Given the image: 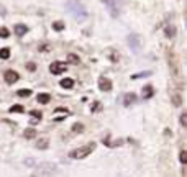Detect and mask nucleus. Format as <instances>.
I'll return each mask as SVG.
<instances>
[{
    "mask_svg": "<svg viewBox=\"0 0 187 177\" xmlns=\"http://www.w3.org/2000/svg\"><path fill=\"white\" fill-rule=\"evenodd\" d=\"M66 8L71 12V15H72V17L77 20V21H82V20L87 18L86 8L80 5L79 2H67V3H66Z\"/></svg>",
    "mask_w": 187,
    "mask_h": 177,
    "instance_id": "f257e3e1",
    "label": "nucleus"
},
{
    "mask_svg": "<svg viewBox=\"0 0 187 177\" xmlns=\"http://www.w3.org/2000/svg\"><path fill=\"white\" fill-rule=\"evenodd\" d=\"M93 149H95V143H89V144H86V146H82V148L72 149L69 152V157H72V159H84V157H87Z\"/></svg>",
    "mask_w": 187,
    "mask_h": 177,
    "instance_id": "f03ea898",
    "label": "nucleus"
},
{
    "mask_svg": "<svg viewBox=\"0 0 187 177\" xmlns=\"http://www.w3.org/2000/svg\"><path fill=\"white\" fill-rule=\"evenodd\" d=\"M38 169L33 176H54V174H58V167H56V164H51V162H43L38 166Z\"/></svg>",
    "mask_w": 187,
    "mask_h": 177,
    "instance_id": "7ed1b4c3",
    "label": "nucleus"
},
{
    "mask_svg": "<svg viewBox=\"0 0 187 177\" xmlns=\"http://www.w3.org/2000/svg\"><path fill=\"white\" fill-rule=\"evenodd\" d=\"M103 2H105V5L108 7V12H110V15H112L113 18H117V17L120 15V12H121L123 0H103Z\"/></svg>",
    "mask_w": 187,
    "mask_h": 177,
    "instance_id": "20e7f679",
    "label": "nucleus"
},
{
    "mask_svg": "<svg viewBox=\"0 0 187 177\" xmlns=\"http://www.w3.org/2000/svg\"><path fill=\"white\" fill-rule=\"evenodd\" d=\"M127 41H128V46L131 48V51H135V52L141 51V39L138 34H130L127 38Z\"/></svg>",
    "mask_w": 187,
    "mask_h": 177,
    "instance_id": "39448f33",
    "label": "nucleus"
},
{
    "mask_svg": "<svg viewBox=\"0 0 187 177\" xmlns=\"http://www.w3.org/2000/svg\"><path fill=\"white\" fill-rule=\"evenodd\" d=\"M66 69H67V64L59 62V61H56V62H53V64H49V72L54 74V76H59V74H62V72H66Z\"/></svg>",
    "mask_w": 187,
    "mask_h": 177,
    "instance_id": "423d86ee",
    "label": "nucleus"
},
{
    "mask_svg": "<svg viewBox=\"0 0 187 177\" xmlns=\"http://www.w3.org/2000/svg\"><path fill=\"white\" fill-rule=\"evenodd\" d=\"M99 89L102 92H110L112 90V82L107 77H99Z\"/></svg>",
    "mask_w": 187,
    "mask_h": 177,
    "instance_id": "0eeeda50",
    "label": "nucleus"
},
{
    "mask_svg": "<svg viewBox=\"0 0 187 177\" xmlns=\"http://www.w3.org/2000/svg\"><path fill=\"white\" fill-rule=\"evenodd\" d=\"M3 77L7 80V84H15V82L20 79V76H18V72H15V71H7L3 74Z\"/></svg>",
    "mask_w": 187,
    "mask_h": 177,
    "instance_id": "6e6552de",
    "label": "nucleus"
},
{
    "mask_svg": "<svg viewBox=\"0 0 187 177\" xmlns=\"http://www.w3.org/2000/svg\"><path fill=\"white\" fill-rule=\"evenodd\" d=\"M135 102H136V95H135V93L128 92V93L123 95V105H125V107H130V105L135 103Z\"/></svg>",
    "mask_w": 187,
    "mask_h": 177,
    "instance_id": "1a4fd4ad",
    "label": "nucleus"
},
{
    "mask_svg": "<svg viewBox=\"0 0 187 177\" xmlns=\"http://www.w3.org/2000/svg\"><path fill=\"white\" fill-rule=\"evenodd\" d=\"M153 87H151V85H145V87H143V93H141V97L145 98V100H148V98H151L153 97Z\"/></svg>",
    "mask_w": 187,
    "mask_h": 177,
    "instance_id": "9d476101",
    "label": "nucleus"
},
{
    "mask_svg": "<svg viewBox=\"0 0 187 177\" xmlns=\"http://www.w3.org/2000/svg\"><path fill=\"white\" fill-rule=\"evenodd\" d=\"M27 31H28V26L27 25H23V23L15 25V34H17V36H23Z\"/></svg>",
    "mask_w": 187,
    "mask_h": 177,
    "instance_id": "9b49d317",
    "label": "nucleus"
},
{
    "mask_svg": "<svg viewBox=\"0 0 187 177\" xmlns=\"http://www.w3.org/2000/svg\"><path fill=\"white\" fill-rule=\"evenodd\" d=\"M164 33H166V38H174V36H176V26L174 25H166Z\"/></svg>",
    "mask_w": 187,
    "mask_h": 177,
    "instance_id": "f8f14e48",
    "label": "nucleus"
},
{
    "mask_svg": "<svg viewBox=\"0 0 187 177\" xmlns=\"http://www.w3.org/2000/svg\"><path fill=\"white\" fill-rule=\"evenodd\" d=\"M72 85H74L72 79H62V80H61V87H62V89H72Z\"/></svg>",
    "mask_w": 187,
    "mask_h": 177,
    "instance_id": "ddd939ff",
    "label": "nucleus"
},
{
    "mask_svg": "<svg viewBox=\"0 0 187 177\" xmlns=\"http://www.w3.org/2000/svg\"><path fill=\"white\" fill-rule=\"evenodd\" d=\"M36 98H38V102H40V103H48V102L51 100V95H49V93H40Z\"/></svg>",
    "mask_w": 187,
    "mask_h": 177,
    "instance_id": "4468645a",
    "label": "nucleus"
},
{
    "mask_svg": "<svg viewBox=\"0 0 187 177\" xmlns=\"http://www.w3.org/2000/svg\"><path fill=\"white\" fill-rule=\"evenodd\" d=\"M148 76H151V71H145V72H140V74H133L131 79H143V77H148Z\"/></svg>",
    "mask_w": 187,
    "mask_h": 177,
    "instance_id": "2eb2a0df",
    "label": "nucleus"
},
{
    "mask_svg": "<svg viewBox=\"0 0 187 177\" xmlns=\"http://www.w3.org/2000/svg\"><path fill=\"white\" fill-rule=\"evenodd\" d=\"M48 143H49V141H48L46 138H44V139H40V141L36 143V148H38V149H46V148H48Z\"/></svg>",
    "mask_w": 187,
    "mask_h": 177,
    "instance_id": "dca6fc26",
    "label": "nucleus"
},
{
    "mask_svg": "<svg viewBox=\"0 0 187 177\" xmlns=\"http://www.w3.org/2000/svg\"><path fill=\"white\" fill-rule=\"evenodd\" d=\"M30 115H31V117H34L33 123H36V121H40V118L43 117V115H41V111H40V110H31V111H30Z\"/></svg>",
    "mask_w": 187,
    "mask_h": 177,
    "instance_id": "f3484780",
    "label": "nucleus"
},
{
    "mask_svg": "<svg viewBox=\"0 0 187 177\" xmlns=\"http://www.w3.org/2000/svg\"><path fill=\"white\" fill-rule=\"evenodd\" d=\"M8 58H10V49L8 48L0 49V59H8Z\"/></svg>",
    "mask_w": 187,
    "mask_h": 177,
    "instance_id": "a211bd4d",
    "label": "nucleus"
},
{
    "mask_svg": "<svg viewBox=\"0 0 187 177\" xmlns=\"http://www.w3.org/2000/svg\"><path fill=\"white\" fill-rule=\"evenodd\" d=\"M67 62L71 64H79V58L76 54H67Z\"/></svg>",
    "mask_w": 187,
    "mask_h": 177,
    "instance_id": "6ab92c4d",
    "label": "nucleus"
},
{
    "mask_svg": "<svg viewBox=\"0 0 187 177\" xmlns=\"http://www.w3.org/2000/svg\"><path fill=\"white\" fill-rule=\"evenodd\" d=\"M72 131L74 133H82V131H84V125L82 123H74L72 125Z\"/></svg>",
    "mask_w": 187,
    "mask_h": 177,
    "instance_id": "aec40b11",
    "label": "nucleus"
},
{
    "mask_svg": "<svg viewBox=\"0 0 187 177\" xmlns=\"http://www.w3.org/2000/svg\"><path fill=\"white\" fill-rule=\"evenodd\" d=\"M23 136H25V138H28V139H31V138H34V136H36V131H34V130H25Z\"/></svg>",
    "mask_w": 187,
    "mask_h": 177,
    "instance_id": "412c9836",
    "label": "nucleus"
},
{
    "mask_svg": "<svg viewBox=\"0 0 187 177\" xmlns=\"http://www.w3.org/2000/svg\"><path fill=\"white\" fill-rule=\"evenodd\" d=\"M53 28L56 30V31H62V30H64V23H62V21H54Z\"/></svg>",
    "mask_w": 187,
    "mask_h": 177,
    "instance_id": "4be33fe9",
    "label": "nucleus"
},
{
    "mask_svg": "<svg viewBox=\"0 0 187 177\" xmlns=\"http://www.w3.org/2000/svg\"><path fill=\"white\" fill-rule=\"evenodd\" d=\"M20 97H30L31 95V90H28V89H21V90H18L17 92Z\"/></svg>",
    "mask_w": 187,
    "mask_h": 177,
    "instance_id": "5701e85b",
    "label": "nucleus"
},
{
    "mask_svg": "<svg viewBox=\"0 0 187 177\" xmlns=\"http://www.w3.org/2000/svg\"><path fill=\"white\" fill-rule=\"evenodd\" d=\"M10 111H12V113H21V111H23V107H21V105H13V107H10Z\"/></svg>",
    "mask_w": 187,
    "mask_h": 177,
    "instance_id": "b1692460",
    "label": "nucleus"
},
{
    "mask_svg": "<svg viewBox=\"0 0 187 177\" xmlns=\"http://www.w3.org/2000/svg\"><path fill=\"white\" fill-rule=\"evenodd\" d=\"M180 125H182L184 128H187V113H186V111L180 115Z\"/></svg>",
    "mask_w": 187,
    "mask_h": 177,
    "instance_id": "393cba45",
    "label": "nucleus"
},
{
    "mask_svg": "<svg viewBox=\"0 0 187 177\" xmlns=\"http://www.w3.org/2000/svg\"><path fill=\"white\" fill-rule=\"evenodd\" d=\"M179 161L182 164H186L187 162V152L186 151H180V154H179Z\"/></svg>",
    "mask_w": 187,
    "mask_h": 177,
    "instance_id": "a878e982",
    "label": "nucleus"
},
{
    "mask_svg": "<svg viewBox=\"0 0 187 177\" xmlns=\"http://www.w3.org/2000/svg\"><path fill=\"white\" fill-rule=\"evenodd\" d=\"M172 102L176 107H179V105H182V98L179 97V95H172Z\"/></svg>",
    "mask_w": 187,
    "mask_h": 177,
    "instance_id": "bb28decb",
    "label": "nucleus"
},
{
    "mask_svg": "<svg viewBox=\"0 0 187 177\" xmlns=\"http://www.w3.org/2000/svg\"><path fill=\"white\" fill-rule=\"evenodd\" d=\"M8 34H10V31L7 28H0V38H8Z\"/></svg>",
    "mask_w": 187,
    "mask_h": 177,
    "instance_id": "cd10ccee",
    "label": "nucleus"
},
{
    "mask_svg": "<svg viewBox=\"0 0 187 177\" xmlns=\"http://www.w3.org/2000/svg\"><path fill=\"white\" fill-rule=\"evenodd\" d=\"M92 111H100L102 110V105H100V102H95V103L92 105V108H90Z\"/></svg>",
    "mask_w": 187,
    "mask_h": 177,
    "instance_id": "c85d7f7f",
    "label": "nucleus"
},
{
    "mask_svg": "<svg viewBox=\"0 0 187 177\" xmlns=\"http://www.w3.org/2000/svg\"><path fill=\"white\" fill-rule=\"evenodd\" d=\"M27 69L30 72H34L36 71V64H34V62H30V64H27Z\"/></svg>",
    "mask_w": 187,
    "mask_h": 177,
    "instance_id": "c756f323",
    "label": "nucleus"
},
{
    "mask_svg": "<svg viewBox=\"0 0 187 177\" xmlns=\"http://www.w3.org/2000/svg\"><path fill=\"white\" fill-rule=\"evenodd\" d=\"M5 13H7L5 7H3V5H0V17H5Z\"/></svg>",
    "mask_w": 187,
    "mask_h": 177,
    "instance_id": "7c9ffc66",
    "label": "nucleus"
},
{
    "mask_svg": "<svg viewBox=\"0 0 187 177\" xmlns=\"http://www.w3.org/2000/svg\"><path fill=\"white\" fill-rule=\"evenodd\" d=\"M48 49H51V46H49V44H44V46H40V51H48Z\"/></svg>",
    "mask_w": 187,
    "mask_h": 177,
    "instance_id": "2f4dec72",
    "label": "nucleus"
},
{
    "mask_svg": "<svg viewBox=\"0 0 187 177\" xmlns=\"http://www.w3.org/2000/svg\"><path fill=\"white\" fill-rule=\"evenodd\" d=\"M25 164H27V166H34V161H33V159H27Z\"/></svg>",
    "mask_w": 187,
    "mask_h": 177,
    "instance_id": "473e14b6",
    "label": "nucleus"
}]
</instances>
